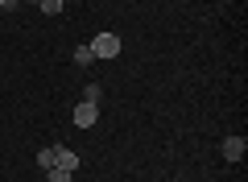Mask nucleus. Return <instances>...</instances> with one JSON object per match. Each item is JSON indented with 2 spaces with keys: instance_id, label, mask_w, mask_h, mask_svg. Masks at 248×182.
<instances>
[{
  "instance_id": "nucleus-1",
  "label": "nucleus",
  "mask_w": 248,
  "mask_h": 182,
  "mask_svg": "<svg viewBox=\"0 0 248 182\" xmlns=\"http://www.w3.org/2000/svg\"><path fill=\"white\" fill-rule=\"evenodd\" d=\"M91 54H95V58H116V54H120V37L116 33H95L91 37Z\"/></svg>"
},
{
  "instance_id": "nucleus-2",
  "label": "nucleus",
  "mask_w": 248,
  "mask_h": 182,
  "mask_svg": "<svg viewBox=\"0 0 248 182\" xmlns=\"http://www.w3.org/2000/svg\"><path fill=\"white\" fill-rule=\"evenodd\" d=\"M99 120V104H75V129H91Z\"/></svg>"
},
{
  "instance_id": "nucleus-3",
  "label": "nucleus",
  "mask_w": 248,
  "mask_h": 182,
  "mask_svg": "<svg viewBox=\"0 0 248 182\" xmlns=\"http://www.w3.org/2000/svg\"><path fill=\"white\" fill-rule=\"evenodd\" d=\"M244 149H248V141H244V137H223L219 153H223V162H240V157H244Z\"/></svg>"
},
{
  "instance_id": "nucleus-4",
  "label": "nucleus",
  "mask_w": 248,
  "mask_h": 182,
  "mask_svg": "<svg viewBox=\"0 0 248 182\" xmlns=\"http://www.w3.org/2000/svg\"><path fill=\"white\" fill-rule=\"evenodd\" d=\"M54 149H58V170H66V174L79 170V153H71V149H62V145H54Z\"/></svg>"
},
{
  "instance_id": "nucleus-5",
  "label": "nucleus",
  "mask_w": 248,
  "mask_h": 182,
  "mask_svg": "<svg viewBox=\"0 0 248 182\" xmlns=\"http://www.w3.org/2000/svg\"><path fill=\"white\" fill-rule=\"evenodd\" d=\"M37 165H42V170H54V165H58V149H42V153H37Z\"/></svg>"
},
{
  "instance_id": "nucleus-6",
  "label": "nucleus",
  "mask_w": 248,
  "mask_h": 182,
  "mask_svg": "<svg viewBox=\"0 0 248 182\" xmlns=\"http://www.w3.org/2000/svg\"><path fill=\"white\" fill-rule=\"evenodd\" d=\"M99 99H104V87H99V83H87V87H83V104H99Z\"/></svg>"
},
{
  "instance_id": "nucleus-7",
  "label": "nucleus",
  "mask_w": 248,
  "mask_h": 182,
  "mask_svg": "<svg viewBox=\"0 0 248 182\" xmlns=\"http://www.w3.org/2000/svg\"><path fill=\"white\" fill-rule=\"evenodd\" d=\"M33 4L46 13V17H58V13H62V0H33Z\"/></svg>"
},
{
  "instance_id": "nucleus-8",
  "label": "nucleus",
  "mask_w": 248,
  "mask_h": 182,
  "mask_svg": "<svg viewBox=\"0 0 248 182\" xmlns=\"http://www.w3.org/2000/svg\"><path fill=\"white\" fill-rule=\"evenodd\" d=\"M75 62H79V66H91V62H95V54H91V46H79V50H75Z\"/></svg>"
},
{
  "instance_id": "nucleus-9",
  "label": "nucleus",
  "mask_w": 248,
  "mask_h": 182,
  "mask_svg": "<svg viewBox=\"0 0 248 182\" xmlns=\"http://www.w3.org/2000/svg\"><path fill=\"white\" fill-rule=\"evenodd\" d=\"M46 182H75V174H66V170L54 165V170H46Z\"/></svg>"
},
{
  "instance_id": "nucleus-10",
  "label": "nucleus",
  "mask_w": 248,
  "mask_h": 182,
  "mask_svg": "<svg viewBox=\"0 0 248 182\" xmlns=\"http://www.w3.org/2000/svg\"><path fill=\"white\" fill-rule=\"evenodd\" d=\"M17 4H21V0H4V9H17Z\"/></svg>"
}]
</instances>
